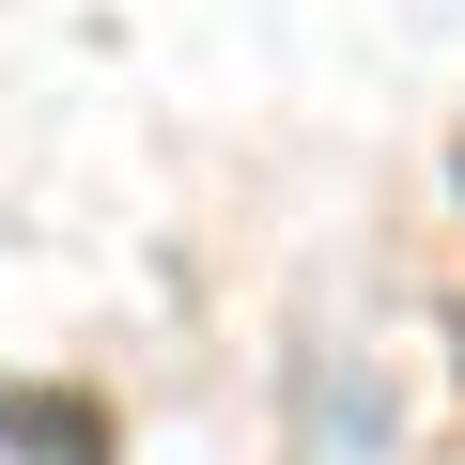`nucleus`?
Here are the masks:
<instances>
[{
	"label": "nucleus",
	"mask_w": 465,
	"mask_h": 465,
	"mask_svg": "<svg viewBox=\"0 0 465 465\" xmlns=\"http://www.w3.org/2000/svg\"><path fill=\"white\" fill-rule=\"evenodd\" d=\"M0 450H16V465H124L94 388H0Z\"/></svg>",
	"instance_id": "nucleus-1"
},
{
	"label": "nucleus",
	"mask_w": 465,
	"mask_h": 465,
	"mask_svg": "<svg viewBox=\"0 0 465 465\" xmlns=\"http://www.w3.org/2000/svg\"><path fill=\"white\" fill-rule=\"evenodd\" d=\"M450 186H465V140H450Z\"/></svg>",
	"instance_id": "nucleus-2"
}]
</instances>
